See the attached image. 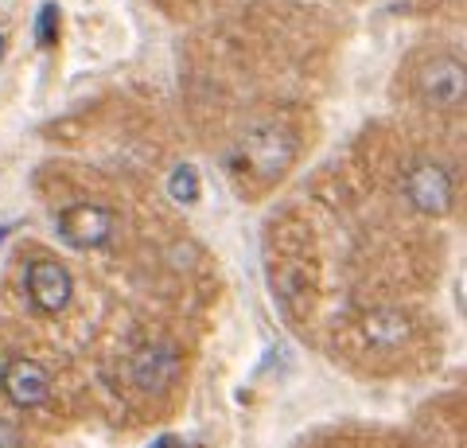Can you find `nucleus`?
<instances>
[{
    "label": "nucleus",
    "mask_w": 467,
    "mask_h": 448,
    "mask_svg": "<svg viewBox=\"0 0 467 448\" xmlns=\"http://www.w3.org/2000/svg\"><path fill=\"white\" fill-rule=\"evenodd\" d=\"M296 161V137L285 125H257L242 137L234 152V168L250 172L257 183H276Z\"/></svg>",
    "instance_id": "1"
},
{
    "label": "nucleus",
    "mask_w": 467,
    "mask_h": 448,
    "mask_svg": "<svg viewBox=\"0 0 467 448\" xmlns=\"http://www.w3.org/2000/svg\"><path fill=\"white\" fill-rule=\"evenodd\" d=\"M417 94L420 102L436 109H460L467 98V75L456 55H432L417 67Z\"/></svg>",
    "instance_id": "2"
},
{
    "label": "nucleus",
    "mask_w": 467,
    "mask_h": 448,
    "mask_svg": "<svg viewBox=\"0 0 467 448\" xmlns=\"http://www.w3.org/2000/svg\"><path fill=\"white\" fill-rule=\"evenodd\" d=\"M405 195L420 214H448L451 199H456V183H451L448 168L436 161H413L405 168Z\"/></svg>",
    "instance_id": "3"
},
{
    "label": "nucleus",
    "mask_w": 467,
    "mask_h": 448,
    "mask_svg": "<svg viewBox=\"0 0 467 448\" xmlns=\"http://www.w3.org/2000/svg\"><path fill=\"white\" fill-rule=\"evenodd\" d=\"M24 288H27L32 308L43 316H58L70 305V273L63 262H55V257H36V262H27Z\"/></svg>",
    "instance_id": "4"
},
{
    "label": "nucleus",
    "mask_w": 467,
    "mask_h": 448,
    "mask_svg": "<svg viewBox=\"0 0 467 448\" xmlns=\"http://www.w3.org/2000/svg\"><path fill=\"white\" fill-rule=\"evenodd\" d=\"M58 234L75 250H98L113 238V214L98 203H75L58 214Z\"/></svg>",
    "instance_id": "5"
},
{
    "label": "nucleus",
    "mask_w": 467,
    "mask_h": 448,
    "mask_svg": "<svg viewBox=\"0 0 467 448\" xmlns=\"http://www.w3.org/2000/svg\"><path fill=\"white\" fill-rule=\"evenodd\" d=\"M129 379L144 394H160L164 386H171L180 379V355L171 351L168 343H144L129 359Z\"/></svg>",
    "instance_id": "6"
},
{
    "label": "nucleus",
    "mask_w": 467,
    "mask_h": 448,
    "mask_svg": "<svg viewBox=\"0 0 467 448\" xmlns=\"http://www.w3.org/2000/svg\"><path fill=\"white\" fill-rule=\"evenodd\" d=\"M5 394L12 406H20V410H36L43 406V401L51 398V379H47V370H43L36 359H8V367H5Z\"/></svg>",
    "instance_id": "7"
},
{
    "label": "nucleus",
    "mask_w": 467,
    "mask_h": 448,
    "mask_svg": "<svg viewBox=\"0 0 467 448\" xmlns=\"http://www.w3.org/2000/svg\"><path fill=\"white\" fill-rule=\"evenodd\" d=\"M362 328H367L370 347H382V351H398V347H405L409 331H413L405 316H393V312H374V316L362 320Z\"/></svg>",
    "instance_id": "8"
},
{
    "label": "nucleus",
    "mask_w": 467,
    "mask_h": 448,
    "mask_svg": "<svg viewBox=\"0 0 467 448\" xmlns=\"http://www.w3.org/2000/svg\"><path fill=\"white\" fill-rule=\"evenodd\" d=\"M199 192V176L192 168H175V176H171V195L180 199V203H192Z\"/></svg>",
    "instance_id": "9"
},
{
    "label": "nucleus",
    "mask_w": 467,
    "mask_h": 448,
    "mask_svg": "<svg viewBox=\"0 0 467 448\" xmlns=\"http://www.w3.org/2000/svg\"><path fill=\"white\" fill-rule=\"evenodd\" d=\"M36 36H39V43H47V47L58 39V8L55 5H43L39 20H36Z\"/></svg>",
    "instance_id": "10"
},
{
    "label": "nucleus",
    "mask_w": 467,
    "mask_h": 448,
    "mask_svg": "<svg viewBox=\"0 0 467 448\" xmlns=\"http://www.w3.org/2000/svg\"><path fill=\"white\" fill-rule=\"evenodd\" d=\"M0 448H24L20 429L12 425V422H5V417H0Z\"/></svg>",
    "instance_id": "11"
},
{
    "label": "nucleus",
    "mask_w": 467,
    "mask_h": 448,
    "mask_svg": "<svg viewBox=\"0 0 467 448\" xmlns=\"http://www.w3.org/2000/svg\"><path fill=\"white\" fill-rule=\"evenodd\" d=\"M152 448H187L183 441H175V437H164V441H156Z\"/></svg>",
    "instance_id": "12"
},
{
    "label": "nucleus",
    "mask_w": 467,
    "mask_h": 448,
    "mask_svg": "<svg viewBox=\"0 0 467 448\" xmlns=\"http://www.w3.org/2000/svg\"><path fill=\"white\" fill-rule=\"evenodd\" d=\"M0 55H5V36H0Z\"/></svg>",
    "instance_id": "13"
}]
</instances>
